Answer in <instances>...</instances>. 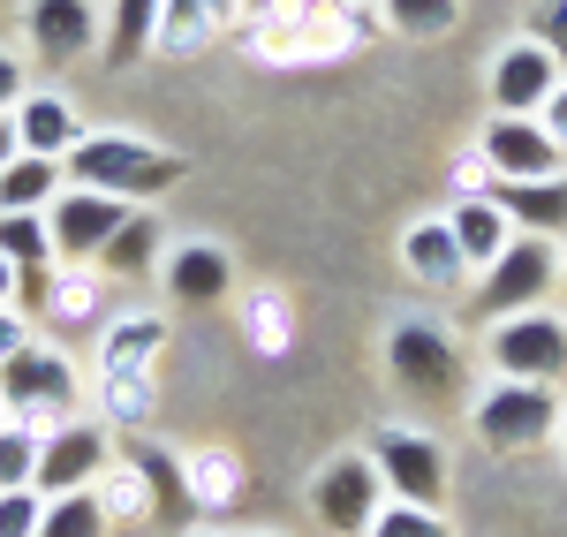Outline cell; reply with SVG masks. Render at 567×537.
I'll list each match as a JSON object with an SVG mask.
<instances>
[{"instance_id": "6da1fadb", "label": "cell", "mask_w": 567, "mask_h": 537, "mask_svg": "<svg viewBox=\"0 0 567 537\" xmlns=\"http://www.w3.org/2000/svg\"><path fill=\"white\" fill-rule=\"evenodd\" d=\"M371 31H379V16L355 8V0H296V8L250 23V45H258L265 61H341Z\"/></svg>"}, {"instance_id": "7a4b0ae2", "label": "cell", "mask_w": 567, "mask_h": 537, "mask_svg": "<svg viewBox=\"0 0 567 537\" xmlns=\"http://www.w3.org/2000/svg\"><path fill=\"white\" fill-rule=\"evenodd\" d=\"M61 175L84 182V189H106V197H122V205H152V197H167L189 167H182V152H159V144H144V136H84V144L61 159Z\"/></svg>"}, {"instance_id": "3957f363", "label": "cell", "mask_w": 567, "mask_h": 537, "mask_svg": "<svg viewBox=\"0 0 567 537\" xmlns=\"http://www.w3.org/2000/svg\"><path fill=\"white\" fill-rule=\"evenodd\" d=\"M84 402V379H76V363L61 357V349H45V341H23L16 357L0 363V409L16 416V424H31V432H61L69 416Z\"/></svg>"}, {"instance_id": "277c9868", "label": "cell", "mask_w": 567, "mask_h": 537, "mask_svg": "<svg viewBox=\"0 0 567 537\" xmlns=\"http://www.w3.org/2000/svg\"><path fill=\"white\" fill-rule=\"evenodd\" d=\"M567 409L553 386H523V379H492L477 402H470V432H477L492 454H529L545 440H560Z\"/></svg>"}, {"instance_id": "5b68a950", "label": "cell", "mask_w": 567, "mask_h": 537, "mask_svg": "<svg viewBox=\"0 0 567 537\" xmlns=\"http://www.w3.org/2000/svg\"><path fill=\"white\" fill-rule=\"evenodd\" d=\"M553 288H560V242H553V235H515V242L477 272L470 311H477L484 326H499V318H515V311H537Z\"/></svg>"}, {"instance_id": "8992f818", "label": "cell", "mask_w": 567, "mask_h": 537, "mask_svg": "<svg viewBox=\"0 0 567 537\" xmlns=\"http://www.w3.org/2000/svg\"><path fill=\"white\" fill-rule=\"evenodd\" d=\"M484 363L492 379H523V386H560L567 379V318L560 311H515L484 333Z\"/></svg>"}, {"instance_id": "52a82bcc", "label": "cell", "mask_w": 567, "mask_h": 537, "mask_svg": "<svg viewBox=\"0 0 567 537\" xmlns=\"http://www.w3.org/2000/svg\"><path fill=\"white\" fill-rule=\"evenodd\" d=\"M386 371H393V386L424 409L462 394V349H454V333L432 326V318H401L386 333Z\"/></svg>"}, {"instance_id": "ba28073f", "label": "cell", "mask_w": 567, "mask_h": 537, "mask_svg": "<svg viewBox=\"0 0 567 537\" xmlns=\"http://www.w3.org/2000/svg\"><path fill=\"white\" fill-rule=\"evenodd\" d=\"M371 469L386 477V499H401V507H446V447H439L432 432H409V424H386V432H371Z\"/></svg>"}, {"instance_id": "9c48e42d", "label": "cell", "mask_w": 567, "mask_h": 537, "mask_svg": "<svg viewBox=\"0 0 567 537\" xmlns=\"http://www.w3.org/2000/svg\"><path fill=\"white\" fill-rule=\"evenodd\" d=\"M379 507H386V477L371 469L363 447L333 454V462L310 477V515H318L333 537H363L371 523H379Z\"/></svg>"}, {"instance_id": "30bf717a", "label": "cell", "mask_w": 567, "mask_h": 537, "mask_svg": "<svg viewBox=\"0 0 567 537\" xmlns=\"http://www.w3.org/2000/svg\"><path fill=\"white\" fill-rule=\"evenodd\" d=\"M130 213H136V205H122V197L69 182V189L45 205V227H53V266H99V250L114 242V227L130 220Z\"/></svg>"}, {"instance_id": "8fae6325", "label": "cell", "mask_w": 567, "mask_h": 537, "mask_svg": "<svg viewBox=\"0 0 567 537\" xmlns=\"http://www.w3.org/2000/svg\"><path fill=\"white\" fill-rule=\"evenodd\" d=\"M477 152H484V167H492V182H553V175H567V152L545 136L537 114H492Z\"/></svg>"}, {"instance_id": "7c38bea8", "label": "cell", "mask_w": 567, "mask_h": 537, "mask_svg": "<svg viewBox=\"0 0 567 537\" xmlns=\"http://www.w3.org/2000/svg\"><path fill=\"white\" fill-rule=\"evenodd\" d=\"M106 454H114V440L99 432V424H61V432H45L39 440V485L45 499L61 493H91L99 477H106Z\"/></svg>"}, {"instance_id": "4fadbf2b", "label": "cell", "mask_w": 567, "mask_h": 537, "mask_svg": "<svg viewBox=\"0 0 567 537\" xmlns=\"http://www.w3.org/2000/svg\"><path fill=\"white\" fill-rule=\"evenodd\" d=\"M560 76H567V69L523 31V39H507L499 53H492V76H484V91H492V106H499V114H537V106L553 99V84H560Z\"/></svg>"}, {"instance_id": "5bb4252c", "label": "cell", "mask_w": 567, "mask_h": 537, "mask_svg": "<svg viewBox=\"0 0 567 537\" xmlns=\"http://www.w3.org/2000/svg\"><path fill=\"white\" fill-rule=\"evenodd\" d=\"M8 122H16V144H23V152H39V159H69V152L91 136L69 91H23Z\"/></svg>"}, {"instance_id": "9a60e30c", "label": "cell", "mask_w": 567, "mask_h": 537, "mask_svg": "<svg viewBox=\"0 0 567 537\" xmlns=\"http://www.w3.org/2000/svg\"><path fill=\"white\" fill-rule=\"evenodd\" d=\"M99 8L91 0H31L23 8V39H31V53H45V61H84L91 45H99Z\"/></svg>"}, {"instance_id": "2e32d148", "label": "cell", "mask_w": 567, "mask_h": 537, "mask_svg": "<svg viewBox=\"0 0 567 537\" xmlns=\"http://www.w3.org/2000/svg\"><path fill=\"white\" fill-rule=\"evenodd\" d=\"M484 197L507 213L515 235H553V242L567 235V175H553V182H484Z\"/></svg>"}, {"instance_id": "e0dca14e", "label": "cell", "mask_w": 567, "mask_h": 537, "mask_svg": "<svg viewBox=\"0 0 567 537\" xmlns=\"http://www.w3.org/2000/svg\"><path fill=\"white\" fill-rule=\"evenodd\" d=\"M227 288H235V266H227L219 242H175V250H167V296H182L189 311L227 303Z\"/></svg>"}, {"instance_id": "ac0fdd59", "label": "cell", "mask_w": 567, "mask_h": 537, "mask_svg": "<svg viewBox=\"0 0 567 537\" xmlns=\"http://www.w3.org/2000/svg\"><path fill=\"white\" fill-rule=\"evenodd\" d=\"M401 266H409V280H424L432 296H454V288L470 280L462 242H454V227H446V220H416V227H409V235H401Z\"/></svg>"}, {"instance_id": "d6986e66", "label": "cell", "mask_w": 567, "mask_h": 537, "mask_svg": "<svg viewBox=\"0 0 567 537\" xmlns=\"http://www.w3.org/2000/svg\"><path fill=\"white\" fill-rule=\"evenodd\" d=\"M167 349V318L159 311H130L99 333V379H130V371H152V357Z\"/></svg>"}, {"instance_id": "ffe728a7", "label": "cell", "mask_w": 567, "mask_h": 537, "mask_svg": "<svg viewBox=\"0 0 567 537\" xmlns=\"http://www.w3.org/2000/svg\"><path fill=\"white\" fill-rule=\"evenodd\" d=\"M446 227H454V242H462V266H470V272H484L492 258H499V250H507V242H515L507 213H499V205H492L484 189H470V197H462V205L446 213Z\"/></svg>"}, {"instance_id": "44dd1931", "label": "cell", "mask_w": 567, "mask_h": 537, "mask_svg": "<svg viewBox=\"0 0 567 537\" xmlns=\"http://www.w3.org/2000/svg\"><path fill=\"white\" fill-rule=\"evenodd\" d=\"M122 462H130L136 477H144V493H152V523H182V515H197V507H189V485H182V454L152 447V440H130Z\"/></svg>"}, {"instance_id": "7402d4cb", "label": "cell", "mask_w": 567, "mask_h": 537, "mask_svg": "<svg viewBox=\"0 0 567 537\" xmlns=\"http://www.w3.org/2000/svg\"><path fill=\"white\" fill-rule=\"evenodd\" d=\"M61 189H69V182H61V159L16 152V159L0 167V213H45Z\"/></svg>"}, {"instance_id": "603a6c76", "label": "cell", "mask_w": 567, "mask_h": 537, "mask_svg": "<svg viewBox=\"0 0 567 537\" xmlns=\"http://www.w3.org/2000/svg\"><path fill=\"white\" fill-rule=\"evenodd\" d=\"M159 235H167V227H159L152 213H144V205H136L130 220L114 227V242L99 250V272H114V280H144V272L159 266Z\"/></svg>"}, {"instance_id": "cb8c5ba5", "label": "cell", "mask_w": 567, "mask_h": 537, "mask_svg": "<svg viewBox=\"0 0 567 537\" xmlns=\"http://www.w3.org/2000/svg\"><path fill=\"white\" fill-rule=\"evenodd\" d=\"M182 485H189V507H227L243 493V462L227 447H189L182 454Z\"/></svg>"}, {"instance_id": "d4e9b609", "label": "cell", "mask_w": 567, "mask_h": 537, "mask_svg": "<svg viewBox=\"0 0 567 537\" xmlns=\"http://www.w3.org/2000/svg\"><path fill=\"white\" fill-rule=\"evenodd\" d=\"M159 39V0H114L106 8V61H136Z\"/></svg>"}, {"instance_id": "484cf974", "label": "cell", "mask_w": 567, "mask_h": 537, "mask_svg": "<svg viewBox=\"0 0 567 537\" xmlns=\"http://www.w3.org/2000/svg\"><path fill=\"white\" fill-rule=\"evenodd\" d=\"M379 23L393 39H446L462 23V0H379Z\"/></svg>"}, {"instance_id": "4316f807", "label": "cell", "mask_w": 567, "mask_h": 537, "mask_svg": "<svg viewBox=\"0 0 567 537\" xmlns=\"http://www.w3.org/2000/svg\"><path fill=\"white\" fill-rule=\"evenodd\" d=\"M219 31V16L205 0H159V53H205V39Z\"/></svg>"}, {"instance_id": "83f0119b", "label": "cell", "mask_w": 567, "mask_h": 537, "mask_svg": "<svg viewBox=\"0 0 567 537\" xmlns=\"http://www.w3.org/2000/svg\"><path fill=\"white\" fill-rule=\"evenodd\" d=\"M0 258L16 272L53 266V227H45V213H0Z\"/></svg>"}, {"instance_id": "f1b7e54d", "label": "cell", "mask_w": 567, "mask_h": 537, "mask_svg": "<svg viewBox=\"0 0 567 537\" xmlns=\"http://www.w3.org/2000/svg\"><path fill=\"white\" fill-rule=\"evenodd\" d=\"M39 537H106V499H99V485H91V493H61V499H45Z\"/></svg>"}, {"instance_id": "f546056e", "label": "cell", "mask_w": 567, "mask_h": 537, "mask_svg": "<svg viewBox=\"0 0 567 537\" xmlns=\"http://www.w3.org/2000/svg\"><path fill=\"white\" fill-rule=\"evenodd\" d=\"M39 440H45V432L16 424V416L0 424V493H8V485H31V477H39Z\"/></svg>"}, {"instance_id": "4dcf8cb0", "label": "cell", "mask_w": 567, "mask_h": 537, "mask_svg": "<svg viewBox=\"0 0 567 537\" xmlns=\"http://www.w3.org/2000/svg\"><path fill=\"white\" fill-rule=\"evenodd\" d=\"M99 402L114 424H144L152 416V371H130V379H99Z\"/></svg>"}, {"instance_id": "1f68e13d", "label": "cell", "mask_w": 567, "mask_h": 537, "mask_svg": "<svg viewBox=\"0 0 567 537\" xmlns=\"http://www.w3.org/2000/svg\"><path fill=\"white\" fill-rule=\"evenodd\" d=\"M99 311V280L91 272H53V296H45L39 318H61V326H76V318Z\"/></svg>"}, {"instance_id": "d6a6232c", "label": "cell", "mask_w": 567, "mask_h": 537, "mask_svg": "<svg viewBox=\"0 0 567 537\" xmlns=\"http://www.w3.org/2000/svg\"><path fill=\"white\" fill-rule=\"evenodd\" d=\"M363 537H454V530H446V515H432V507H401V499H386L379 523H371Z\"/></svg>"}, {"instance_id": "836d02e7", "label": "cell", "mask_w": 567, "mask_h": 537, "mask_svg": "<svg viewBox=\"0 0 567 537\" xmlns=\"http://www.w3.org/2000/svg\"><path fill=\"white\" fill-rule=\"evenodd\" d=\"M250 341H258L265 357L288 349V296H280V288H258V296H250Z\"/></svg>"}, {"instance_id": "e575fe53", "label": "cell", "mask_w": 567, "mask_h": 537, "mask_svg": "<svg viewBox=\"0 0 567 537\" xmlns=\"http://www.w3.org/2000/svg\"><path fill=\"white\" fill-rule=\"evenodd\" d=\"M99 499H106V523H114V515H122V523H136V515L152 523V493H144V477H136L130 462H122V469H106Z\"/></svg>"}, {"instance_id": "d590c367", "label": "cell", "mask_w": 567, "mask_h": 537, "mask_svg": "<svg viewBox=\"0 0 567 537\" xmlns=\"http://www.w3.org/2000/svg\"><path fill=\"white\" fill-rule=\"evenodd\" d=\"M39 523H45L39 485H8V493H0V537H39Z\"/></svg>"}, {"instance_id": "8d00e7d4", "label": "cell", "mask_w": 567, "mask_h": 537, "mask_svg": "<svg viewBox=\"0 0 567 537\" xmlns=\"http://www.w3.org/2000/svg\"><path fill=\"white\" fill-rule=\"evenodd\" d=\"M529 39L545 45L553 61L567 69V0H537V16H529Z\"/></svg>"}, {"instance_id": "74e56055", "label": "cell", "mask_w": 567, "mask_h": 537, "mask_svg": "<svg viewBox=\"0 0 567 537\" xmlns=\"http://www.w3.org/2000/svg\"><path fill=\"white\" fill-rule=\"evenodd\" d=\"M537 122H545V136H553V144H560V152H567V76H560V84H553V99L537 106Z\"/></svg>"}, {"instance_id": "f35d334b", "label": "cell", "mask_w": 567, "mask_h": 537, "mask_svg": "<svg viewBox=\"0 0 567 537\" xmlns=\"http://www.w3.org/2000/svg\"><path fill=\"white\" fill-rule=\"evenodd\" d=\"M23 99V53H0V114H16Z\"/></svg>"}, {"instance_id": "ab89813d", "label": "cell", "mask_w": 567, "mask_h": 537, "mask_svg": "<svg viewBox=\"0 0 567 537\" xmlns=\"http://www.w3.org/2000/svg\"><path fill=\"white\" fill-rule=\"evenodd\" d=\"M280 8H296V0H243V16H250V23H265V16H280Z\"/></svg>"}, {"instance_id": "60d3db41", "label": "cell", "mask_w": 567, "mask_h": 537, "mask_svg": "<svg viewBox=\"0 0 567 537\" xmlns=\"http://www.w3.org/2000/svg\"><path fill=\"white\" fill-rule=\"evenodd\" d=\"M0 311H16V266L0 258Z\"/></svg>"}, {"instance_id": "b9f144b4", "label": "cell", "mask_w": 567, "mask_h": 537, "mask_svg": "<svg viewBox=\"0 0 567 537\" xmlns=\"http://www.w3.org/2000/svg\"><path fill=\"white\" fill-rule=\"evenodd\" d=\"M16 152H23V144H16V122H8V114H0V167H8V159H16Z\"/></svg>"}, {"instance_id": "7bdbcfd3", "label": "cell", "mask_w": 567, "mask_h": 537, "mask_svg": "<svg viewBox=\"0 0 567 537\" xmlns=\"http://www.w3.org/2000/svg\"><path fill=\"white\" fill-rule=\"evenodd\" d=\"M205 8H213L219 23H227V16H243V0H205Z\"/></svg>"}, {"instance_id": "ee69618b", "label": "cell", "mask_w": 567, "mask_h": 537, "mask_svg": "<svg viewBox=\"0 0 567 537\" xmlns=\"http://www.w3.org/2000/svg\"><path fill=\"white\" fill-rule=\"evenodd\" d=\"M560 288H567V242H560Z\"/></svg>"}, {"instance_id": "f6af8a7d", "label": "cell", "mask_w": 567, "mask_h": 537, "mask_svg": "<svg viewBox=\"0 0 567 537\" xmlns=\"http://www.w3.org/2000/svg\"><path fill=\"white\" fill-rule=\"evenodd\" d=\"M560 454H567V424H560Z\"/></svg>"}, {"instance_id": "bcb514c9", "label": "cell", "mask_w": 567, "mask_h": 537, "mask_svg": "<svg viewBox=\"0 0 567 537\" xmlns=\"http://www.w3.org/2000/svg\"><path fill=\"white\" fill-rule=\"evenodd\" d=\"M197 537H219V530H197Z\"/></svg>"}, {"instance_id": "7dc6e473", "label": "cell", "mask_w": 567, "mask_h": 537, "mask_svg": "<svg viewBox=\"0 0 567 537\" xmlns=\"http://www.w3.org/2000/svg\"><path fill=\"white\" fill-rule=\"evenodd\" d=\"M0 424H8V409H0Z\"/></svg>"}, {"instance_id": "c3c4849f", "label": "cell", "mask_w": 567, "mask_h": 537, "mask_svg": "<svg viewBox=\"0 0 567 537\" xmlns=\"http://www.w3.org/2000/svg\"><path fill=\"white\" fill-rule=\"evenodd\" d=\"M265 537H272V530H265Z\"/></svg>"}]
</instances>
